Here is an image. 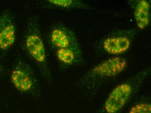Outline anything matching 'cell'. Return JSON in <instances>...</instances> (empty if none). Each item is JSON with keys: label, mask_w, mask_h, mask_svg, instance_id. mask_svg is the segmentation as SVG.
<instances>
[{"label": "cell", "mask_w": 151, "mask_h": 113, "mask_svg": "<svg viewBox=\"0 0 151 113\" xmlns=\"http://www.w3.org/2000/svg\"><path fill=\"white\" fill-rule=\"evenodd\" d=\"M150 72V69H145L119 84L111 91L95 113H121L147 79Z\"/></svg>", "instance_id": "obj_1"}, {"label": "cell", "mask_w": 151, "mask_h": 113, "mask_svg": "<svg viewBox=\"0 0 151 113\" xmlns=\"http://www.w3.org/2000/svg\"><path fill=\"white\" fill-rule=\"evenodd\" d=\"M24 44L27 53L37 65L42 76L49 82H51L52 77L48 67L45 43L37 16L30 17L27 22Z\"/></svg>", "instance_id": "obj_2"}, {"label": "cell", "mask_w": 151, "mask_h": 113, "mask_svg": "<svg viewBox=\"0 0 151 113\" xmlns=\"http://www.w3.org/2000/svg\"><path fill=\"white\" fill-rule=\"evenodd\" d=\"M127 65L126 60L120 57L106 60L85 73L77 82V86L87 91H93L102 83L120 74Z\"/></svg>", "instance_id": "obj_3"}, {"label": "cell", "mask_w": 151, "mask_h": 113, "mask_svg": "<svg viewBox=\"0 0 151 113\" xmlns=\"http://www.w3.org/2000/svg\"><path fill=\"white\" fill-rule=\"evenodd\" d=\"M11 82L17 90L23 93L35 94L38 89L37 80L30 65L18 60L11 72Z\"/></svg>", "instance_id": "obj_4"}, {"label": "cell", "mask_w": 151, "mask_h": 113, "mask_svg": "<svg viewBox=\"0 0 151 113\" xmlns=\"http://www.w3.org/2000/svg\"><path fill=\"white\" fill-rule=\"evenodd\" d=\"M16 29L14 17L9 12L0 17V49L6 50L15 42Z\"/></svg>", "instance_id": "obj_5"}, {"label": "cell", "mask_w": 151, "mask_h": 113, "mask_svg": "<svg viewBox=\"0 0 151 113\" xmlns=\"http://www.w3.org/2000/svg\"><path fill=\"white\" fill-rule=\"evenodd\" d=\"M48 39L51 46L57 50L79 46L73 33L62 26L53 27L49 33Z\"/></svg>", "instance_id": "obj_6"}, {"label": "cell", "mask_w": 151, "mask_h": 113, "mask_svg": "<svg viewBox=\"0 0 151 113\" xmlns=\"http://www.w3.org/2000/svg\"><path fill=\"white\" fill-rule=\"evenodd\" d=\"M130 46V41L125 37H110L106 39L103 44L104 49L112 55L122 54L127 51Z\"/></svg>", "instance_id": "obj_7"}, {"label": "cell", "mask_w": 151, "mask_h": 113, "mask_svg": "<svg viewBox=\"0 0 151 113\" xmlns=\"http://www.w3.org/2000/svg\"><path fill=\"white\" fill-rule=\"evenodd\" d=\"M80 54L79 46L58 49L56 51V56L58 60L66 67L76 65L79 62Z\"/></svg>", "instance_id": "obj_8"}, {"label": "cell", "mask_w": 151, "mask_h": 113, "mask_svg": "<svg viewBox=\"0 0 151 113\" xmlns=\"http://www.w3.org/2000/svg\"><path fill=\"white\" fill-rule=\"evenodd\" d=\"M135 18L137 26L140 29L148 26L150 20V5L145 0L139 1L136 6Z\"/></svg>", "instance_id": "obj_9"}, {"label": "cell", "mask_w": 151, "mask_h": 113, "mask_svg": "<svg viewBox=\"0 0 151 113\" xmlns=\"http://www.w3.org/2000/svg\"><path fill=\"white\" fill-rule=\"evenodd\" d=\"M46 1L50 5L65 9L81 8L84 6L82 3L74 0H48Z\"/></svg>", "instance_id": "obj_10"}, {"label": "cell", "mask_w": 151, "mask_h": 113, "mask_svg": "<svg viewBox=\"0 0 151 113\" xmlns=\"http://www.w3.org/2000/svg\"><path fill=\"white\" fill-rule=\"evenodd\" d=\"M128 113H151V104L143 101L136 103L130 108Z\"/></svg>", "instance_id": "obj_11"}, {"label": "cell", "mask_w": 151, "mask_h": 113, "mask_svg": "<svg viewBox=\"0 0 151 113\" xmlns=\"http://www.w3.org/2000/svg\"><path fill=\"white\" fill-rule=\"evenodd\" d=\"M0 72H1V67H0Z\"/></svg>", "instance_id": "obj_12"}]
</instances>
